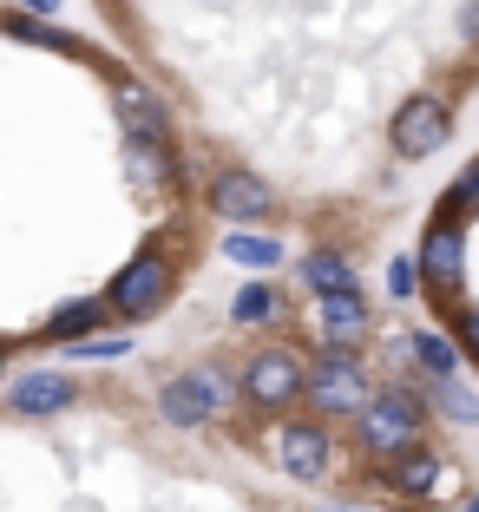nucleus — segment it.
<instances>
[{"mask_svg":"<svg viewBox=\"0 0 479 512\" xmlns=\"http://www.w3.org/2000/svg\"><path fill=\"white\" fill-rule=\"evenodd\" d=\"M309 401L322 414H368V375L355 355H322L309 368Z\"/></svg>","mask_w":479,"mask_h":512,"instance_id":"obj_1","label":"nucleus"},{"mask_svg":"<svg viewBox=\"0 0 479 512\" xmlns=\"http://www.w3.org/2000/svg\"><path fill=\"white\" fill-rule=\"evenodd\" d=\"M361 440L375 453H401L420 440V407L407 401V394H381V401H368V414H361Z\"/></svg>","mask_w":479,"mask_h":512,"instance_id":"obj_2","label":"nucleus"},{"mask_svg":"<svg viewBox=\"0 0 479 512\" xmlns=\"http://www.w3.org/2000/svg\"><path fill=\"white\" fill-rule=\"evenodd\" d=\"M296 388H309V375L296 368V355H283V348H263L250 362V375H243V394H250L256 407H283L296 401Z\"/></svg>","mask_w":479,"mask_h":512,"instance_id":"obj_3","label":"nucleus"},{"mask_svg":"<svg viewBox=\"0 0 479 512\" xmlns=\"http://www.w3.org/2000/svg\"><path fill=\"white\" fill-rule=\"evenodd\" d=\"M165 296H171V270L158 263V256H138L132 270L112 283V309H119V316H151Z\"/></svg>","mask_w":479,"mask_h":512,"instance_id":"obj_4","label":"nucleus"},{"mask_svg":"<svg viewBox=\"0 0 479 512\" xmlns=\"http://www.w3.org/2000/svg\"><path fill=\"white\" fill-rule=\"evenodd\" d=\"M394 145L407 151V158H427V151L447 145V112L434 106V99H414V106H401V119H394Z\"/></svg>","mask_w":479,"mask_h":512,"instance_id":"obj_5","label":"nucleus"},{"mask_svg":"<svg viewBox=\"0 0 479 512\" xmlns=\"http://www.w3.org/2000/svg\"><path fill=\"white\" fill-rule=\"evenodd\" d=\"M315 335H322L335 355H348V342L368 335V302H361V289L355 296H329L322 302V309H315Z\"/></svg>","mask_w":479,"mask_h":512,"instance_id":"obj_6","label":"nucleus"},{"mask_svg":"<svg viewBox=\"0 0 479 512\" xmlns=\"http://www.w3.org/2000/svg\"><path fill=\"white\" fill-rule=\"evenodd\" d=\"M210 204H217L224 217H263L270 211V184L250 178V171H224L217 191H210Z\"/></svg>","mask_w":479,"mask_h":512,"instance_id":"obj_7","label":"nucleus"},{"mask_svg":"<svg viewBox=\"0 0 479 512\" xmlns=\"http://www.w3.org/2000/svg\"><path fill=\"white\" fill-rule=\"evenodd\" d=\"M276 453H283V467L296 480H315V473L329 467V434H315V427H283L276 434Z\"/></svg>","mask_w":479,"mask_h":512,"instance_id":"obj_8","label":"nucleus"},{"mask_svg":"<svg viewBox=\"0 0 479 512\" xmlns=\"http://www.w3.org/2000/svg\"><path fill=\"white\" fill-rule=\"evenodd\" d=\"M7 401L20 407V414H46V407H66L73 401V381L66 375H27V381H14V394Z\"/></svg>","mask_w":479,"mask_h":512,"instance_id":"obj_9","label":"nucleus"},{"mask_svg":"<svg viewBox=\"0 0 479 512\" xmlns=\"http://www.w3.org/2000/svg\"><path fill=\"white\" fill-rule=\"evenodd\" d=\"M119 112H125V125H132V138H158L165 132V106H158V99H151L145 86H119Z\"/></svg>","mask_w":479,"mask_h":512,"instance_id":"obj_10","label":"nucleus"},{"mask_svg":"<svg viewBox=\"0 0 479 512\" xmlns=\"http://www.w3.org/2000/svg\"><path fill=\"white\" fill-rule=\"evenodd\" d=\"M302 276H309V289H315L322 302H329V296H355V270H348L342 256H329V250L309 256V270H302Z\"/></svg>","mask_w":479,"mask_h":512,"instance_id":"obj_11","label":"nucleus"},{"mask_svg":"<svg viewBox=\"0 0 479 512\" xmlns=\"http://www.w3.org/2000/svg\"><path fill=\"white\" fill-rule=\"evenodd\" d=\"M420 270L434 276V283H453V276H460V237H453V224H440L434 237H427V250H420Z\"/></svg>","mask_w":479,"mask_h":512,"instance_id":"obj_12","label":"nucleus"},{"mask_svg":"<svg viewBox=\"0 0 479 512\" xmlns=\"http://www.w3.org/2000/svg\"><path fill=\"white\" fill-rule=\"evenodd\" d=\"M158 414H165L171 427H204V414H210V407H204V394H197L191 381H171V388L158 394Z\"/></svg>","mask_w":479,"mask_h":512,"instance_id":"obj_13","label":"nucleus"},{"mask_svg":"<svg viewBox=\"0 0 479 512\" xmlns=\"http://www.w3.org/2000/svg\"><path fill=\"white\" fill-rule=\"evenodd\" d=\"M394 486H407V493H447L453 473H447V460H434V453H414V460L394 473Z\"/></svg>","mask_w":479,"mask_h":512,"instance_id":"obj_14","label":"nucleus"},{"mask_svg":"<svg viewBox=\"0 0 479 512\" xmlns=\"http://www.w3.org/2000/svg\"><path fill=\"white\" fill-rule=\"evenodd\" d=\"M224 250L237 256V263H250V270H270L276 256H283V250H276V237H230Z\"/></svg>","mask_w":479,"mask_h":512,"instance_id":"obj_15","label":"nucleus"},{"mask_svg":"<svg viewBox=\"0 0 479 512\" xmlns=\"http://www.w3.org/2000/svg\"><path fill=\"white\" fill-rule=\"evenodd\" d=\"M407 355H414V362H427V368H434L440 381L453 375V348L440 342V335H414V342H407Z\"/></svg>","mask_w":479,"mask_h":512,"instance_id":"obj_16","label":"nucleus"},{"mask_svg":"<svg viewBox=\"0 0 479 512\" xmlns=\"http://www.w3.org/2000/svg\"><path fill=\"white\" fill-rule=\"evenodd\" d=\"M92 322H99V302H66L60 316H53V335L79 342V329H92Z\"/></svg>","mask_w":479,"mask_h":512,"instance_id":"obj_17","label":"nucleus"},{"mask_svg":"<svg viewBox=\"0 0 479 512\" xmlns=\"http://www.w3.org/2000/svg\"><path fill=\"white\" fill-rule=\"evenodd\" d=\"M125 158H132L138 178H165V171H171V158L158 145H145V138H132V151H125Z\"/></svg>","mask_w":479,"mask_h":512,"instance_id":"obj_18","label":"nucleus"},{"mask_svg":"<svg viewBox=\"0 0 479 512\" xmlns=\"http://www.w3.org/2000/svg\"><path fill=\"white\" fill-rule=\"evenodd\" d=\"M263 316H276V296H270L263 283H250V289L237 296V322H263Z\"/></svg>","mask_w":479,"mask_h":512,"instance_id":"obj_19","label":"nucleus"},{"mask_svg":"<svg viewBox=\"0 0 479 512\" xmlns=\"http://www.w3.org/2000/svg\"><path fill=\"white\" fill-rule=\"evenodd\" d=\"M440 407H447L453 421H479V394H473V388H453V381H440Z\"/></svg>","mask_w":479,"mask_h":512,"instance_id":"obj_20","label":"nucleus"},{"mask_svg":"<svg viewBox=\"0 0 479 512\" xmlns=\"http://www.w3.org/2000/svg\"><path fill=\"white\" fill-rule=\"evenodd\" d=\"M184 381H191V388L204 394V407H210V414L224 407V375H217V368H197V375H184Z\"/></svg>","mask_w":479,"mask_h":512,"instance_id":"obj_21","label":"nucleus"},{"mask_svg":"<svg viewBox=\"0 0 479 512\" xmlns=\"http://www.w3.org/2000/svg\"><path fill=\"white\" fill-rule=\"evenodd\" d=\"M414 276H420V270H414V263H407V256H401V263H394V289H401V296H407V289H414Z\"/></svg>","mask_w":479,"mask_h":512,"instance_id":"obj_22","label":"nucleus"},{"mask_svg":"<svg viewBox=\"0 0 479 512\" xmlns=\"http://www.w3.org/2000/svg\"><path fill=\"white\" fill-rule=\"evenodd\" d=\"M466 342H473V348H479V316H466Z\"/></svg>","mask_w":479,"mask_h":512,"instance_id":"obj_23","label":"nucleus"},{"mask_svg":"<svg viewBox=\"0 0 479 512\" xmlns=\"http://www.w3.org/2000/svg\"><path fill=\"white\" fill-rule=\"evenodd\" d=\"M27 7H53V0H27Z\"/></svg>","mask_w":479,"mask_h":512,"instance_id":"obj_24","label":"nucleus"},{"mask_svg":"<svg viewBox=\"0 0 479 512\" xmlns=\"http://www.w3.org/2000/svg\"><path fill=\"white\" fill-rule=\"evenodd\" d=\"M460 512H479V499H473V506H460Z\"/></svg>","mask_w":479,"mask_h":512,"instance_id":"obj_25","label":"nucleus"}]
</instances>
